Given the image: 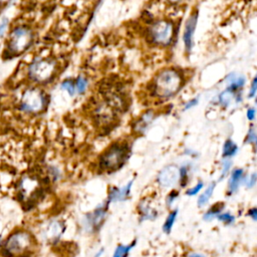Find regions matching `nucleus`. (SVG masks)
<instances>
[{"mask_svg":"<svg viewBox=\"0 0 257 257\" xmlns=\"http://www.w3.org/2000/svg\"><path fill=\"white\" fill-rule=\"evenodd\" d=\"M62 88L64 90H66L71 96L74 95V84H73V82L72 80L64 81L63 84H62Z\"/></svg>","mask_w":257,"mask_h":257,"instance_id":"24","label":"nucleus"},{"mask_svg":"<svg viewBox=\"0 0 257 257\" xmlns=\"http://www.w3.org/2000/svg\"><path fill=\"white\" fill-rule=\"evenodd\" d=\"M198 104V100L197 99H194V100H192V101H190L186 106H185V110H189V109H191L192 107H195L196 105Z\"/></svg>","mask_w":257,"mask_h":257,"instance_id":"30","label":"nucleus"},{"mask_svg":"<svg viewBox=\"0 0 257 257\" xmlns=\"http://www.w3.org/2000/svg\"><path fill=\"white\" fill-rule=\"evenodd\" d=\"M255 117V110L254 109H249L247 110V118L249 120H253Z\"/></svg>","mask_w":257,"mask_h":257,"instance_id":"32","label":"nucleus"},{"mask_svg":"<svg viewBox=\"0 0 257 257\" xmlns=\"http://www.w3.org/2000/svg\"><path fill=\"white\" fill-rule=\"evenodd\" d=\"M232 89L227 90L225 92H223L220 96V102L222 103L223 106H228V104L230 103L231 99H232Z\"/></svg>","mask_w":257,"mask_h":257,"instance_id":"22","label":"nucleus"},{"mask_svg":"<svg viewBox=\"0 0 257 257\" xmlns=\"http://www.w3.org/2000/svg\"><path fill=\"white\" fill-rule=\"evenodd\" d=\"M64 231H65V227L60 221H52L48 225L45 234L48 239L55 240L61 237V235L63 234Z\"/></svg>","mask_w":257,"mask_h":257,"instance_id":"13","label":"nucleus"},{"mask_svg":"<svg viewBox=\"0 0 257 257\" xmlns=\"http://www.w3.org/2000/svg\"><path fill=\"white\" fill-rule=\"evenodd\" d=\"M197 17L198 14H192L190 18L187 20L185 25V31H184V42L187 50L189 51L192 47V41H193V35L195 32V27L197 24Z\"/></svg>","mask_w":257,"mask_h":257,"instance_id":"11","label":"nucleus"},{"mask_svg":"<svg viewBox=\"0 0 257 257\" xmlns=\"http://www.w3.org/2000/svg\"><path fill=\"white\" fill-rule=\"evenodd\" d=\"M141 212L143 213V219H145V220H148V219H150V220H152L153 218H155L156 216H157V213H156V211L155 210H153V209H151L150 207H148V206H141Z\"/></svg>","mask_w":257,"mask_h":257,"instance_id":"19","label":"nucleus"},{"mask_svg":"<svg viewBox=\"0 0 257 257\" xmlns=\"http://www.w3.org/2000/svg\"><path fill=\"white\" fill-rule=\"evenodd\" d=\"M248 215L255 221L256 219H257V210H256V208H252V209H250L249 210V212H248Z\"/></svg>","mask_w":257,"mask_h":257,"instance_id":"31","label":"nucleus"},{"mask_svg":"<svg viewBox=\"0 0 257 257\" xmlns=\"http://www.w3.org/2000/svg\"><path fill=\"white\" fill-rule=\"evenodd\" d=\"M202 188H203V182L200 181V182L197 183V185H195V186L192 187L191 189H188V190L186 191V194H187L188 196H195V195H197L200 191H201Z\"/></svg>","mask_w":257,"mask_h":257,"instance_id":"23","label":"nucleus"},{"mask_svg":"<svg viewBox=\"0 0 257 257\" xmlns=\"http://www.w3.org/2000/svg\"><path fill=\"white\" fill-rule=\"evenodd\" d=\"M231 164H232V163H231V161H229V160H225V161H224L223 166H222V173H221L220 180L224 179V178L227 176L228 172H229V170H230V168H231Z\"/></svg>","mask_w":257,"mask_h":257,"instance_id":"25","label":"nucleus"},{"mask_svg":"<svg viewBox=\"0 0 257 257\" xmlns=\"http://www.w3.org/2000/svg\"><path fill=\"white\" fill-rule=\"evenodd\" d=\"M189 257H206V256H204L202 254H199V253H192L189 255Z\"/></svg>","mask_w":257,"mask_h":257,"instance_id":"34","label":"nucleus"},{"mask_svg":"<svg viewBox=\"0 0 257 257\" xmlns=\"http://www.w3.org/2000/svg\"><path fill=\"white\" fill-rule=\"evenodd\" d=\"M216 218H217L219 221L223 222L224 224H228V225H230V224L234 223V221H235L234 216L231 215L230 213H220Z\"/></svg>","mask_w":257,"mask_h":257,"instance_id":"20","label":"nucleus"},{"mask_svg":"<svg viewBox=\"0 0 257 257\" xmlns=\"http://www.w3.org/2000/svg\"><path fill=\"white\" fill-rule=\"evenodd\" d=\"M255 141H256L255 132L253 130H251L248 134V137H247V143H255Z\"/></svg>","mask_w":257,"mask_h":257,"instance_id":"29","label":"nucleus"},{"mask_svg":"<svg viewBox=\"0 0 257 257\" xmlns=\"http://www.w3.org/2000/svg\"><path fill=\"white\" fill-rule=\"evenodd\" d=\"M180 180V169L175 165L164 168L158 175V182L164 188L173 187Z\"/></svg>","mask_w":257,"mask_h":257,"instance_id":"8","label":"nucleus"},{"mask_svg":"<svg viewBox=\"0 0 257 257\" xmlns=\"http://www.w3.org/2000/svg\"><path fill=\"white\" fill-rule=\"evenodd\" d=\"M33 39L32 32L27 28H17L11 37V49L15 52H21L30 46Z\"/></svg>","mask_w":257,"mask_h":257,"instance_id":"7","label":"nucleus"},{"mask_svg":"<svg viewBox=\"0 0 257 257\" xmlns=\"http://www.w3.org/2000/svg\"><path fill=\"white\" fill-rule=\"evenodd\" d=\"M7 25V21H3L1 24H0V36H2L4 34V31H5V27Z\"/></svg>","mask_w":257,"mask_h":257,"instance_id":"33","label":"nucleus"},{"mask_svg":"<svg viewBox=\"0 0 257 257\" xmlns=\"http://www.w3.org/2000/svg\"><path fill=\"white\" fill-rule=\"evenodd\" d=\"M135 243H132L131 245H119L115 251V253H113L112 257H127L128 254L130 253L131 249L135 246Z\"/></svg>","mask_w":257,"mask_h":257,"instance_id":"18","label":"nucleus"},{"mask_svg":"<svg viewBox=\"0 0 257 257\" xmlns=\"http://www.w3.org/2000/svg\"><path fill=\"white\" fill-rule=\"evenodd\" d=\"M75 87H76V90H77V92H78L79 94L84 93V91L87 90V88H88V81H87V79H85V78L82 77V76H79V77L77 78V80H76Z\"/></svg>","mask_w":257,"mask_h":257,"instance_id":"21","label":"nucleus"},{"mask_svg":"<svg viewBox=\"0 0 257 257\" xmlns=\"http://www.w3.org/2000/svg\"><path fill=\"white\" fill-rule=\"evenodd\" d=\"M256 90H257V79H256V77H255V78L253 79V81H252V84H251V90H250L249 98H253V97L255 96Z\"/></svg>","mask_w":257,"mask_h":257,"instance_id":"28","label":"nucleus"},{"mask_svg":"<svg viewBox=\"0 0 257 257\" xmlns=\"http://www.w3.org/2000/svg\"><path fill=\"white\" fill-rule=\"evenodd\" d=\"M243 175H244V172L242 169H235L232 174H231V177H230V180H229V183H228V192H229V194H234L240 184H241V181L243 179Z\"/></svg>","mask_w":257,"mask_h":257,"instance_id":"12","label":"nucleus"},{"mask_svg":"<svg viewBox=\"0 0 257 257\" xmlns=\"http://www.w3.org/2000/svg\"><path fill=\"white\" fill-rule=\"evenodd\" d=\"M103 252H104V249H101V250H100V252H98V253L95 255V257H100V256L102 255V253H103Z\"/></svg>","mask_w":257,"mask_h":257,"instance_id":"35","label":"nucleus"},{"mask_svg":"<svg viewBox=\"0 0 257 257\" xmlns=\"http://www.w3.org/2000/svg\"><path fill=\"white\" fill-rule=\"evenodd\" d=\"M178 196H179V194H178L177 191L171 192V193L169 194V196L167 197V206H169V207L172 206V204L176 201V199H177Z\"/></svg>","mask_w":257,"mask_h":257,"instance_id":"26","label":"nucleus"},{"mask_svg":"<svg viewBox=\"0 0 257 257\" xmlns=\"http://www.w3.org/2000/svg\"><path fill=\"white\" fill-rule=\"evenodd\" d=\"M256 180H257L256 174L253 173V174L250 175V176L247 178V180L245 181L246 187H247V188H252V187H254L255 184H256Z\"/></svg>","mask_w":257,"mask_h":257,"instance_id":"27","label":"nucleus"},{"mask_svg":"<svg viewBox=\"0 0 257 257\" xmlns=\"http://www.w3.org/2000/svg\"><path fill=\"white\" fill-rule=\"evenodd\" d=\"M182 87V77L172 69L162 71L155 79L154 91L160 98H170L179 92Z\"/></svg>","mask_w":257,"mask_h":257,"instance_id":"1","label":"nucleus"},{"mask_svg":"<svg viewBox=\"0 0 257 257\" xmlns=\"http://www.w3.org/2000/svg\"><path fill=\"white\" fill-rule=\"evenodd\" d=\"M55 72V63L49 60H39L36 61L31 69L30 73L31 76L39 82H43L48 80Z\"/></svg>","mask_w":257,"mask_h":257,"instance_id":"5","label":"nucleus"},{"mask_svg":"<svg viewBox=\"0 0 257 257\" xmlns=\"http://www.w3.org/2000/svg\"><path fill=\"white\" fill-rule=\"evenodd\" d=\"M174 26L172 22L159 20L150 28V37L153 41L159 45H168L173 39Z\"/></svg>","mask_w":257,"mask_h":257,"instance_id":"4","label":"nucleus"},{"mask_svg":"<svg viewBox=\"0 0 257 257\" xmlns=\"http://www.w3.org/2000/svg\"><path fill=\"white\" fill-rule=\"evenodd\" d=\"M34 247L33 236L25 231L11 234L3 245V250L9 256H22L27 254Z\"/></svg>","mask_w":257,"mask_h":257,"instance_id":"2","label":"nucleus"},{"mask_svg":"<svg viewBox=\"0 0 257 257\" xmlns=\"http://www.w3.org/2000/svg\"><path fill=\"white\" fill-rule=\"evenodd\" d=\"M133 180L130 181L126 186H124L123 188L119 189V188H113L112 191L110 193L109 199H108V204L110 202H121V201H125V200L129 197L131 189H132V185H133Z\"/></svg>","mask_w":257,"mask_h":257,"instance_id":"10","label":"nucleus"},{"mask_svg":"<svg viewBox=\"0 0 257 257\" xmlns=\"http://www.w3.org/2000/svg\"><path fill=\"white\" fill-rule=\"evenodd\" d=\"M107 208H108V204L99 207L85 218V226L88 227L89 230H98L102 226L107 216Z\"/></svg>","mask_w":257,"mask_h":257,"instance_id":"9","label":"nucleus"},{"mask_svg":"<svg viewBox=\"0 0 257 257\" xmlns=\"http://www.w3.org/2000/svg\"><path fill=\"white\" fill-rule=\"evenodd\" d=\"M177 215H178V210H173L169 213V215L166 218V221L164 223V226H163V230L165 233L169 234L171 232V230H172V228H173L174 223L177 218Z\"/></svg>","mask_w":257,"mask_h":257,"instance_id":"15","label":"nucleus"},{"mask_svg":"<svg viewBox=\"0 0 257 257\" xmlns=\"http://www.w3.org/2000/svg\"><path fill=\"white\" fill-rule=\"evenodd\" d=\"M223 207H224L223 204H216V205H214L213 207H211V208L204 214V220H206V221H211L212 219L216 218V217L221 213V211L223 210Z\"/></svg>","mask_w":257,"mask_h":257,"instance_id":"17","label":"nucleus"},{"mask_svg":"<svg viewBox=\"0 0 257 257\" xmlns=\"http://www.w3.org/2000/svg\"><path fill=\"white\" fill-rule=\"evenodd\" d=\"M129 156V149L125 145L111 146L101 158L100 165L106 171H116L120 169Z\"/></svg>","mask_w":257,"mask_h":257,"instance_id":"3","label":"nucleus"},{"mask_svg":"<svg viewBox=\"0 0 257 257\" xmlns=\"http://www.w3.org/2000/svg\"><path fill=\"white\" fill-rule=\"evenodd\" d=\"M45 99L41 92L37 90L28 91L22 100V109L30 112L39 111L44 107Z\"/></svg>","mask_w":257,"mask_h":257,"instance_id":"6","label":"nucleus"},{"mask_svg":"<svg viewBox=\"0 0 257 257\" xmlns=\"http://www.w3.org/2000/svg\"><path fill=\"white\" fill-rule=\"evenodd\" d=\"M215 183H211L206 189L205 191L201 194V196L199 197L198 199V207H204L208 204L209 200L211 199L212 195H213V192H214V189H215Z\"/></svg>","mask_w":257,"mask_h":257,"instance_id":"14","label":"nucleus"},{"mask_svg":"<svg viewBox=\"0 0 257 257\" xmlns=\"http://www.w3.org/2000/svg\"><path fill=\"white\" fill-rule=\"evenodd\" d=\"M237 150H238V148L235 143L232 142L231 140H228L225 142V144L223 146V157L224 158L232 157L236 154Z\"/></svg>","mask_w":257,"mask_h":257,"instance_id":"16","label":"nucleus"}]
</instances>
